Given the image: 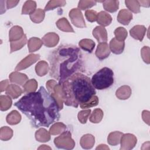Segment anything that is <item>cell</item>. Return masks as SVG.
<instances>
[{"mask_svg":"<svg viewBox=\"0 0 150 150\" xmlns=\"http://www.w3.org/2000/svg\"><path fill=\"white\" fill-rule=\"evenodd\" d=\"M96 4H97V1H96L81 0L79 2L78 8H79V9L85 10V9H87L93 7V6L96 5Z\"/></svg>","mask_w":150,"mask_h":150,"instance_id":"b9f144b4","label":"cell"},{"mask_svg":"<svg viewBox=\"0 0 150 150\" xmlns=\"http://www.w3.org/2000/svg\"><path fill=\"white\" fill-rule=\"evenodd\" d=\"M13 136L12 129L8 127H2L0 129V139L6 141L9 140Z\"/></svg>","mask_w":150,"mask_h":150,"instance_id":"e575fe53","label":"cell"},{"mask_svg":"<svg viewBox=\"0 0 150 150\" xmlns=\"http://www.w3.org/2000/svg\"><path fill=\"white\" fill-rule=\"evenodd\" d=\"M24 91L28 93L35 92L38 88V82L35 79L28 80L23 86Z\"/></svg>","mask_w":150,"mask_h":150,"instance_id":"74e56055","label":"cell"},{"mask_svg":"<svg viewBox=\"0 0 150 150\" xmlns=\"http://www.w3.org/2000/svg\"><path fill=\"white\" fill-rule=\"evenodd\" d=\"M104 115L103 111L100 108H96L93 110L90 117V121L92 123H99L103 119Z\"/></svg>","mask_w":150,"mask_h":150,"instance_id":"d590c367","label":"cell"},{"mask_svg":"<svg viewBox=\"0 0 150 150\" xmlns=\"http://www.w3.org/2000/svg\"><path fill=\"white\" fill-rule=\"evenodd\" d=\"M95 143L94 137L89 134H87L81 137L80 144L81 146L85 149H89L93 148Z\"/></svg>","mask_w":150,"mask_h":150,"instance_id":"ac0fdd59","label":"cell"},{"mask_svg":"<svg viewBox=\"0 0 150 150\" xmlns=\"http://www.w3.org/2000/svg\"><path fill=\"white\" fill-rule=\"evenodd\" d=\"M93 35L99 43L106 42L107 40V32L103 26H96L93 30Z\"/></svg>","mask_w":150,"mask_h":150,"instance_id":"4fadbf2b","label":"cell"},{"mask_svg":"<svg viewBox=\"0 0 150 150\" xmlns=\"http://www.w3.org/2000/svg\"><path fill=\"white\" fill-rule=\"evenodd\" d=\"M96 149H97V150H98V149H101V150L102 149H110V148L105 144H100L97 147H96Z\"/></svg>","mask_w":150,"mask_h":150,"instance_id":"816d5d0a","label":"cell"},{"mask_svg":"<svg viewBox=\"0 0 150 150\" xmlns=\"http://www.w3.org/2000/svg\"><path fill=\"white\" fill-rule=\"evenodd\" d=\"M125 4L129 11H131L135 13L140 12V5L138 1L126 0L125 1Z\"/></svg>","mask_w":150,"mask_h":150,"instance_id":"8d00e7d4","label":"cell"},{"mask_svg":"<svg viewBox=\"0 0 150 150\" xmlns=\"http://www.w3.org/2000/svg\"><path fill=\"white\" fill-rule=\"evenodd\" d=\"M49 70V64L44 60L39 62L35 66V71L39 76H43L46 75Z\"/></svg>","mask_w":150,"mask_h":150,"instance_id":"d4e9b609","label":"cell"},{"mask_svg":"<svg viewBox=\"0 0 150 150\" xmlns=\"http://www.w3.org/2000/svg\"><path fill=\"white\" fill-rule=\"evenodd\" d=\"M138 2H139L140 6H142L144 7H149V4H150V1L149 0L138 1Z\"/></svg>","mask_w":150,"mask_h":150,"instance_id":"f907efd6","label":"cell"},{"mask_svg":"<svg viewBox=\"0 0 150 150\" xmlns=\"http://www.w3.org/2000/svg\"><path fill=\"white\" fill-rule=\"evenodd\" d=\"M142 117L144 121L148 125H149V111L144 110L142 112Z\"/></svg>","mask_w":150,"mask_h":150,"instance_id":"7dc6e473","label":"cell"},{"mask_svg":"<svg viewBox=\"0 0 150 150\" xmlns=\"http://www.w3.org/2000/svg\"><path fill=\"white\" fill-rule=\"evenodd\" d=\"M38 149H51V148L46 145H42L38 148Z\"/></svg>","mask_w":150,"mask_h":150,"instance_id":"f5cc1de1","label":"cell"},{"mask_svg":"<svg viewBox=\"0 0 150 150\" xmlns=\"http://www.w3.org/2000/svg\"><path fill=\"white\" fill-rule=\"evenodd\" d=\"M57 84V83L54 80H50L46 82V88L50 94L53 92V89Z\"/></svg>","mask_w":150,"mask_h":150,"instance_id":"bcb514c9","label":"cell"},{"mask_svg":"<svg viewBox=\"0 0 150 150\" xmlns=\"http://www.w3.org/2000/svg\"><path fill=\"white\" fill-rule=\"evenodd\" d=\"M66 129V125L62 122H56L52 125L49 129V132L50 134L56 135L59 134H62Z\"/></svg>","mask_w":150,"mask_h":150,"instance_id":"d6a6232c","label":"cell"},{"mask_svg":"<svg viewBox=\"0 0 150 150\" xmlns=\"http://www.w3.org/2000/svg\"><path fill=\"white\" fill-rule=\"evenodd\" d=\"M6 122L10 125H16L20 122L21 120V115L16 110L12 111L6 116Z\"/></svg>","mask_w":150,"mask_h":150,"instance_id":"4316f807","label":"cell"},{"mask_svg":"<svg viewBox=\"0 0 150 150\" xmlns=\"http://www.w3.org/2000/svg\"><path fill=\"white\" fill-rule=\"evenodd\" d=\"M149 52H150V49L148 46H144L141 50V54L142 58L144 62L146 64H149L150 63Z\"/></svg>","mask_w":150,"mask_h":150,"instance_id":"ee69618b","label":"cell"},{"mask_svg":"<svg viewBox=\"0 0 150 150\" xmlns=\"http://www.w3.org/2000/svg\"><path fill=\"white\" fill-rule=\"evenodd\" d=\"M54 143L56 146L60 149L70 150L75 146V142L72 139L71 134L69 131H65L59 137L55 138Z\"/></svg>","mask_w":150,"mask_h":150,"instance_id":"5b68a950","label":"cell"},{"mask_svg":"<svg viewBox=\"0 0 150 150\" xmlns=\"http://www.w3.org/2000/svg\"><path fill=\"white\" fill-rule=\"evenodd\" d=\"M66 4V1H58V0H52L49 1L45 7V11H48L53 10L57 7L64 6Z\"/></svg>","mask_w":150,"mask_h":150,"instance_id":"f35d334b","label":"cell"},{"mask_svg":"<svg viewBox=\"0 0 150 150\" xmlns=\"http://www.w3.org/2000/svg\"><path fill=\"white\" fill-rule=\"evenodd\" d=\"M115 39L118 41H123L126 39L128 33L127 30L123 27H118L114 30Z\"/></svg>","mask_w":150,"mask_h":150,"instance_id":"ab89813d","label":"cell"},{"mask_svg":"<svg viewBox=\"0 0 150 150\" xmlns=\"http://www.w3.org/2000/svg\"><path fill=\"white\" fill-rule=\"evenodd\" d=\"M62 86L64 103L75 108L87 102L96 93L90 77L79 72L68 77Z\"/></svg>","mask_w":150,"mask_h":150,"instance_id":"3957f363","label":"cell"},{"mask_svg":"<svg viewBox=\"0 0 150 150\" xmlns=\"http://www.w3.org/2000/svg\"><path fill=\"white\" fill-rule=\"evenodd\" d=\"M91 81L94 88L99 90L107 88L114 83V73L111 69L103 67L93 76Z\"/></svg>","mask_w":150,"mask_h":150,"instance_id":"277c9868","label":"cell"},{"mask_svg":"<svg viewBox=\"0 0 150 150\" xmlns=\"http://www.w3.org/2000/svg\"><path fill=\"white\" fill-rule=\"evenodd\" d=\"M9 78L11 82L19 84L21 86H22L28 80V77L25 74L18 71L11 73L9 76Z\"/></svg>","mask_w":150,"mask_h":150,"instance_id":"2e32d148","label":"cell"},{"mask_svg":"<svg viewBox=\"0 0 150 150\" xmlns=\"http://www.w3.org/2000/svg\"><path fill=\"white\" fill-rule=\"evenodd\" d=\"M50 76L62 84L68 77L81 70L83 58L81 50L74 45H62L54 50L49 57Z\"/></svg>","mask_w":150,"mask_h":150,"instance_id":"7a4b0ae2","label":"cell"},{"mask_svg":"<svg viewBox=\"0 0 150 150\" xmlns=\"http://www.w3.org/2000/svg\"><path fill=\"white\" fill-rule=\"evenodd\" d=\"M27 42V38L26 35H24L23 38L18 40L11 42V53L14 52L16 50H18L22 49Z\"/></svg>","mask_w":150,"mask_h":150,"instance_id":"4dcf8cb0","label":"cell"},{"mask_svg":"<svg viewBox=\"0 0 150 150\" xmlns=\"http://www.w3.org/2000/svg\"><path fill=\"white\" fill-rule=\"evenodd\" d=\"M9 80H5L1 81L0 86H1V92H2L6 90L7 87L9 86Z\"/></svg>","mask_w":150,"mask_h":150,"instance_id":"681fc988","label":"cell"},{"mask_svg":"<svg viewBox=\"0 0 150 150\" xmlns=\"http://www.w3.org/2000/svg\"><path fill=\"white\" fill-rule=\"evenodd\" d=\"M79 46L85 51L91 53L95 47V43L93 40L89 39H84L79 43Z\"/></svg>","mask_w":150,"mask_h":150,"instance_id":"f1b7e54d","label":"cell"},{"mask_svg":"<svg viewBox=\"0 0 150 150\" xmlns=\"http://www.w3.org/2000/svg\"><path fill=\"white\" fill-rule=\"evenodd\" d=\"M42 41L38 38L33 37L29 39L28 42V47L29 49V52L30 53L34 52L39 50L42 45Z\"/></svg>","mask_w":150,"mask_h":150,"instance_id":"cb8c5ba5","label":"cell"},{"mask_svg":"<svg viewBox=\"0 0 150 150\" xmlns=\"http://www.w3.org/2000/svg\"><path fill=\"white\" fill-rule=\"evenodd\" d=\"M23 29L19 26H12L9 32V40L11 42L18 40L24 36Z\"/></svg>","mask_w":150,"mask_h":150,"instance_id":"9a60e30c","label":"cell"},{"mask_svg":"<svg viewBox=\"0 0 150 150\" xmlns=\"http://www.w3.org/2000/svg\"><path fill=\"white\" fill-rule=\"evenodd\" d=\"M56 25L58 29L62 31L66 32H74V30L69 21L66 18H62L59 19L56 22Z\"/></svg>","mask_w":150,"mask_h":150,"instance_id":"7402d4cb","label":"cell"},{"mask_svg":"<svg viewBox=\"0 0 150 150\" xmlns=\"http://www.w3.org/2000/svg\"><path fill=\"white\" fill-rule=\"evenodd\" d=\"M91 113V110L88 109L86 110L80 111L77 115L78 120L81 124H85L87 122V120Z\"/></svg>","mask_w":150,"mask_h":150,"instance_id":"7bdbcfd3","label":"cell"},{"mask_svg":"<svg viewBox=\"0 0 150 150\" xmlns=\"http://www.w3.org/2000/svg\"><path fill=\"white\" fill-rule=\"evenodd\" d=\"M50 95L56 100L59 109L62 110L63 107V103L64 100L62 90V86L61 84H57Z\"/></svg>","mask_w":150,"mask_h":150,"instance_id":"9c48e42d","label":"cell"},{"mask_svg":"<svg viewBox=\"0 0 150 150\" xmlns=\"http://www.w3.org/2000/svg\"><path fill=\"white\" fill-rule=\"evenodd\" d=\"M40 59V55L39 54H30L22 59L16 66L15 70L19 71L25 69L30 67L32 64L36 62Z\"/></svg>","mask_w":150,"mask_h":150,"instance_id":"ba28073f","label":"cell"},{"mask_svg":"<svg viewBox=\"0 0 150 150\" xmlns=\"http://www.w3.org/2000/svg\"><path fill=\"white\" fill-rule=\"evenodd\" d=\"M36 2L34 1H27L25 2L22 9V15H30L36 11Z\"/></svg>","mask_w":150,"mask_h":150,"instance_id":"83f0119b","label":"cell"},{"mask_svg":"<svg viewBox=\"0 0 150 150\" xmlns=\"http://www.w3.org/2000/svg\"><path fill=\"white\" fill-rule=\"evenodd\" d=\"M132 19V14L128 9H122L119 11L117 16V21L120 23L128 25Z\"/></svg>","mask_w":150,"mask_h":150,"instance_id":"5bb4252c","label":"cell"},{"mask_svg":"<svg viewBox=\"0 0 150 150\" xmlns=\"http://www.w3.org/2000/svg\"><path fill=\"white\" fill-rule=\"evenodd\" d=\"M123 133L120 131H114L110 132L107 138L108 143L112 145L115 146L120 143V140Z\"/></svg>","mask_w":150,"mask_h":150,"instance_id":"484cf974","label":"cell"},{"mask_svg":"<svg viewBox=\"0 0 150 150\" xmlns=\"http://www.w3.org/2000/svg\"><path fill=\"white\" fill-rule=\"evenodd\" d=\"M45 16V11L40 8H38L36 9V11L30 15V18L33 22L36 23H39L43 21Z\"/></svg>","mask_w":150,"mask_h":150,"instance_id":"f546056e","label":"cell"},{"mask_svg":"<svg viewBox=\"0 0 150 150\" xmlns=\"http://www.w3.org/2000/svg\"><path fill=\"white\" fill-rule=\"evenodd\" d=\"M146 28L144 25H135L130 30V35L135 39L142 41L146 33Z\"/></svg>","mask_w":150,"mask_h":150,"instance_id":"8fae6325","label":"cell"},{"mask_svg":"<svg viewBox=\"0 0 150 150\" xmlns=\"http://www.w3.org/2000/svg\"><path fill=\"white\" fill-rule=\"evenodd\" d=\"M131 93L132 91L130 87L124 85L117 90L115 96L120 100H127L131 96Z\"/></svg>","mask_w":150,"mask_h":150,"instance_id":"d6986e66","label":"cell"},{"mask_svg":"<svg viewBox=\"0 0 150 150\" xmlns=\"http://www.w3.org/2000/svg\"><path fill=\"white\" fill-rule=\"evenodd\" d=\"M59 41V37L57 34L54 32H49L42 38V42L47 47H52L56 46Z\"/></svg>","mask_w":150,"mask_h":150,"instance_id":"30bf717a","label":"cell"},{"mask_svg":"<svg viewBox=\"0 0 150 150\" xmlns=\"http://www.w3.org/2000/svg\"><path fill=\"white\" fill-rule=\"evenodd\" d=\"M5 91L6 95L13 99L17 98L22 93V89L18 86L13 84H9Z\"/></svg>","mask_w":150,"mask_h":150,"instance_id":"44dd1931","label":"cell"},{"mask_svg":"<svg viewBox=\"0 0 150 150\" xmlns=\"http://www.w3.org/2000/svg\"><path fill=\"white\" fill-rule=\"evenodd\" d=\"M137 142L136 137L132 134H123L121 138V150H130L135 147Z\"/></svg>","mask_w":150,"mask_h":150,"instance_id":"8992f818","label":"cell"},{"mask_svg":"<svg viewBox=\"0 0 150 150\" xmlns=\"http://www.w3.org/2000/svg\"><path fill=\"white\" fill-rule=\"evenodd\" d=\"M98 102H99V100L98 97L94 95L87 102L80 104V107H81V108L86 109L87 108H90V107H95L98 104Z\"/></svg>","mask_w":150,"mask_h":150,"instance_id":"60d3db41","label":"cell"},{"mask_svg":"<svg viewBox=\"0 0 150 150\" xmlns=\"http://www.w3.org/2000/svg\"><path fill=\"white\" fill-rule=\"evenodd\" d=\"M15 105L29 119L35 128L48 127L60 117V109L56 100L43 86L37 92L23 96Z\"/></svg>","mask_w":150,"mask_h":150,"instance_id":"6da1fadb","label":"cell"},{"mask_svg":"<svg viewBox=\"0 0 150 150\" xmlns=\"http://www.w3.org/2000/svg\"><path fill=\"white\" fill-rule=\"evenodd\" d=\"M104 9L110 12H115L119 8L118 1H104L103 2Z\"/></svg>","mask_w":150,"mask_h":150,"instance_id":"1f68e13d","label":"cell"},{"mask_svg":"<svg viewBox=\"0 0 150 150\" xmlns=\"http://www.w3.org/2000/svg\"><path fill=\"white\" fill-rule=\"evenodd\" d=\"M35 138L39 142H48L50 139V133L46 129L41 128L36 131Z\"/></svg>","mask_w":150,"mask_h":150,"instance_id":"603a6c76","label":"cell"},{"mask_svg":"<svg viewBox=\"0 0 150 150\" xmlns=\"http://www.w3.org/2000/svg\"><path fill=\"white\" fill-rule=\"evenodd\" d=\"M112 17L105 11H101L97 15V22L98 24L104 26H108L112 22Z\"/></svg>","mask_w":150,"mask_h":150,"instance_id":"ffe728a7","label":"cell"},{"mask_svg":"<svg viewBox=\"0 0 150 150\" xmlns=\"http://www.w3.org/2000/svg\"><path fill=\"white\" fill-rule=\"evenodd\" d=\"M69 16L71 19L72 23L77 28H86V23L83 14L80 9L73 8L70 12Z\"/></svg>","mask_w":150,"mask_h":150,"instance_id":"52a82bcc","label":"cell"},{"mask_svg":"<svg viewBox=\"0 0 150 150\" xmlns=\"http://www.w3.org/2000/svg\"><path fill=\"white\" fill-rule=\"evenodd\" d=\"M19 2V1H6V8L11 9L17 5V4Z\"/></svg>","mask_w":150,"mask_h":150,"instance_id":"c3c4849f","label":"cell"},{"mask_svg":"<svg viewBox=\"0 0 150 150\" xmlns=\"http://www.w3.org/2000/svg\"><path fill=\"white\" fill-rule=\"evenodd\" d=\"M97 15L96 11L94 10H86L85 12V16L87 20L90 22H93L97 21Z\"/></svg>","mask_w":150,"mask_h":150,"instance_id":"f6af8a7d","label":"cell"},{"mask_svg":"<svg viewBox=\"0 0 150 150\" xmlns=\"http://www.w3.org/2000/svg\"><path fill=\"white\" fill-rule=\"evenodd\" d=\"M125 47L123 41H118L115 38L112 39L110 42V49L114 54H119L122 53Z\"/></svg>","mask_w":150,"mask_h":150,"instance_id":"e0dca14e","label":"cell"},{"mask_svg":"<svg viewBox=\"0 0 150 150\" xmlns=\"http://www.w3.org/2000/svg\"><path fill=\"white\" fill-rule=\"evenodd\" d=\"M110 54V49L106 42L100 43L96 51V56L100 60H103L108 57Z\"/></svg>","mask_w":150,"mask_h":150,"instance_id":"7c38bea8","label":"cell"},{"mask_svg":"<svg viewBox=\"0 0 150 150\" xmlns=\"http://www.w3.org/2000/svg\"><path fill=\"white\" fill-rule=\"evenodd\" d=\"M12 103V99L9 96L1 95L0 96V109L1 111L8 110L11 107Z\"/></svg>","mask_w":150,"mask_h":150,"instance_id":"836d02e7","label":"cell"}]
</instances>
